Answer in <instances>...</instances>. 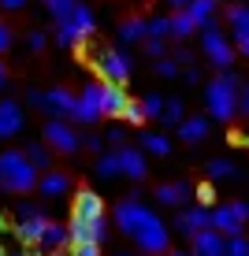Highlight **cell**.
Masks as SVG:
<instances>
[{
  "label": "cell",
  "mask_w": 249,
  "mask_h": 256,
  "mask_svg": "<svg viewBox=\"0 0 249 256\" xmlns=\"http://www.w3.org/2000/svg\"><path fill=\"white\" fill-rule=\"evenodd\" d=\"M138 148H141V152H153V156H167V152H171V138L156 134V130H145L141 141H138Z\"/></svg>",
  "instance_id": "cell-23"
},
{
  "label": "cell",
  "mask_w": 249,
  "mask_h": 256,
  "mask_svg": "<svg viewBox=\"0 0 249 256\" xmlns=\"http://www.w3.org/2000/svg\"><path fill=\"white\" fill-rule=\"evenodd\" d=\"M201 52H204V60H208V64L216 67V70L234 67L238 52H234V45H230L227 30L219 26V19H212V22H204V26H201Z\"/></svg>",
  "instance_id": "cell-4"
},
{
  "label": "cell",
  "mask_w": 249,
  "mask_h": 256,
  "mask_svg": "<svg viewBox=\"0 0 249 256\" xmlns=\"http://www.w3.org/2000/svg\"><path fill=\"white\" fill-rule=\"evenodd\" d=\"M115 226L127 238H134V245L149 256H164L171 249V230H167V223L153 208L141 204L138 197H127V200L115 204Z\"/></svg>",
  "instance_id": "cell-1"
},
{
  "label": "cell",
  "mask_w": 249,
  "mask_h": 256,
  "mask_svg": "<svg viewBox=\"0 0 249 256\" xmlns=\"http://www.w3.org/2000/svg\"><path fill=\"white\" fill-rule=\"evenodd\" d=\"M115 256H130V252H115Z\"/></svg>",
  "instance_id": "cell-52"
},
{
  "label": "cell",
  "mask_w": 249,
  "mask_h": 256,
  "mask_svg": "<svg viewBox=\"0 0 249 256\" xmlns=\"http://www.w3.org/2000/svg\"><path fill=\"white\" fill-rule=\"evenodd\" d=\"M97 178H104V182L123 178V174H119V156H115V148H108V152L97 156Z\"/></svg>",
  "instance_id": "cell-27"
},
{
  "label": "cell",
  "mask_w": 249,
  "mask_h": 256,
  "mask_svg": "<svg viewBox=\"0 0 249 256\" xmlns=\"http://www.w3.org/2000/svg\"><path fill=\"white\" fill-rule=\"evenodd\" d=\"M0 90H8V67L0 64Z\"/></svg>",
  "instance_id": "cell-48"
},
{
  "label": "cell",
  "mask_w": 249,
  "mask_h": 256,
  "mask_svg": "<svg viewBox=\"0 0 249 256\" xmlns=\"http://www.w3.org/2000/svg\"><path fill=\"white\" fill-rule=\"evenodd\" d=\"M101 82V78H97ZM97 96H101V116H108V119H119L123 116V108H127V90L123 86H115V82H101V90H97Z\"/></svg>",
  "instance_id": "cell-16"
},
{
  "label": "cell",
  "mask_w": 249,
  "mask_h": 256,
  "mask_svg": "<svg viewBox=\"0 0 249 256\" xmlns=\"http://www.w3.org/2000/svg\"><path fill=\"white\" fill-rule=\"evenodd\" d=\"M93 67H97V74H101V82H115V86H127L130 70H134V64H130V56L123 48H97Z\"/></svg>",
  "instance_id": "cell-8"
},
{
  "label": "cell",
  "mask_w": 249,
  "mask_h": 256,
  "mask_svg": "<svg viewBox=\"0 0 249 256\" xmlns=\"http://www.w3.org/2000/svg\"><path fill=\"white\" fill-rule=\"evenodd\" d=\"M145 38H171V19L167 15H153V19H145Z\"/></svg>",
  "instance_id": "cell-31"
},
{
  "label": "cell",
  "mask_w": 249,
  "mask_h": 256,
  "mask_svg": "<svg viewBox=\"0 0 249 256\" xmlns=\"http://www.w3.org/2000/svg\"><path fill=\"white\" fill-rule=\"evenodd\" d=\"M164 4H167V8H171V12H182V8H186V4H190V0H164Z\"/></svg>",
  "instance_id": "cell-47"
},
{
  "label": "cell",
  "mask_w": 249,
  "mask_h": 256,
  "mask_svg": "<svg viewBox=\"0 0 249 256\" xmlns=\"http://www.w3.org/2000/svg\"><path fill=\"white\" fill-rule=\"evenodd\" d=\"M238 116H249V82L238 86Z\"/></svg>",
  "instance_id": "cell-43"
},
{
  "label": "cell",
  "mask_w": 249,
  "mask_h": 256,
  "mask_svg": "<svg viewBox=\"0 0 249 256\" xmlns=\"http://www.w3.org/2000/svg\"><path fill=\"white\" fill-rule=\"evenodd\" d=\"M23 126H26V112H23V104H19V100H12V96H0V141L23 134Z\"/></svg>",
  "instance_id": "cell-13"
},
{
  "label": "cell",
  "mask_w": 249,
  "mask_h": 256,
  "mask_svg": "<svg viewBox=\"0 0 249 256\" xmlns=\"http://www.w3.org/2000/svg\"><path fill=\"white\" fill-rule=\"evenodd\" d=\"M182 82H186V86H201V67H197V64L182 67Z\"/></svg>",
  "instance_id": "cell-42"
},
{
  "label": "cell",
  "mask_w": 249,
  "mask_h": 256,
  "mask_svg": "<svg viewBox=\"0 0 249 256\" xmlns=\"http://www.w3.org/2000/svg\"><path fill=\"white\" fill-rule=\"evenodd\" d=\"M223 19H227V26H223V30H227L230 45H234V52L249 60V4H242V0L227 4Z\"/></svg>",
  "instance_id": "cell-10"
},
{
  "label": "cell",
  "mask_w": 249,
  "mask_h": 256,
  "mask_svg": "<svg viewBox=\"0 0 249 256\" xmlns=\"http://www.w3.org/2000/svg\"><path fill=\"white\" fill-rule=\"evenodd\" d=\"M141 45H145V52H149L153 60H164V56H167V41H164V38H145Z\"/></svg>",
  "instance_id": "cell-37"
},
{
  "label": "cell",
  "mask_w": 249,
  "mask_h": 256,
  "mask_svg": "<svg viewBox=\"0 0 249 256\" xmlns=\"http://www.w3.org/2000/svg\"><path fill=\"white\" fill-rule=\"evenodd\" d=\"M182 12L190 15V19L197 22V30H201L204 22H212V19H216V12H219V0H190V4H186Z\"/></svg>",
  "instance_id": "cell-21"
},
{
  "label": "cell",
  "mask_w": 249,
  "mask_h": 256,
  "mask_svg": "<svg viewBox=\"0 0 249 256\" xmlns=\"http://www.w3.org/2000/svg\"><path fill=\"white\" fill-rule=\"evenodd\" d=\"M208 226V208L201 204H182L179 216H175V230H179L182 238H193L197 230H204Z\"/></svg>",
  "instance_id": "cell-17"
},
{
  "label": "cell",
  "mask_w": 249,
  "mask_h": 256,
  "mask_svg": "<svg viewBox=\"0 0 249 256\" xmlns=\"http://www.w3.org/2000/svg\"><path fill=\"white\" fill-rule=\"evenodd\" d=\"M38 245H45V249H64V245H71L67 226H64V223H45V230H41Z\"/></svg>",
  "instance_id": "cell-24"
},
{
  "label": "cell",
  "mask_w": 249,
  "mask_h": 256,
  "mask_svg": "<svg viewBox=\"0 0 249 256\" xmlns=\"http://www.w3.org/2000/svg\"><path fill=\"white\" fill-rule=\"evenodd\" d=\"M141 112H145V119H160V112H164V96H160V93H145V96H141Z\"/></svg>",
  "instance_id": "cell-32"
},
{
  "label": "cell",
  "mask_w": 249,
  "mask_h": 256,
  "mask_svg": "<svg viewBox=\"0 0 249 256\" xmlns=\"http://www.w3.org/2000/svg\"><path fill=\"white\" fill-rule=\"evenodd\" d=\"M164 256H190V252H182V249H167Z\"/></svg>",
  "instance_id": "cell-49"
},
{
  "label": "cell",
  "mask_w": 249,
  "mask_h": 256,
  "mask_svg": "<svg viewBox=\"0 0 249 256\" xmlns=\"http://www.w3.org/2000/svg\"><path fill=\"white\" fill-rule=\"evenodd\" d=\"M193 200H197L201 208H212V204H216V190H212V182H201V186H193Z\"/></svg>",
  "instance_id": "cell-34"
},
{
  "label": "cell",
  "mask_w": 249,
  "mask_h": 256,
  "mask_svg": "<svg viewBox=\"0 0 249 256\" xmlns=\"http://www.w3.org/2000/svg\"><path fill=\"white\" fill-rule=\"evenodd\" d=\"M38 167L26 160L23 148H8V152H0V190L8 193H30L38 190Z\"/></svg>",
  "instance_id": "cell-3"
},
{
  "label": "cell",
  "mask_w": 249,
  "mask_h": 256,
  "mask_svg": "<svg viewBox=\"0 0 249 256\" xmlns=\"http://www.w3.org/2000/svg\"><path fill=\"white\" fill-rule=\"evenodd\" d=\"M223 256H249V238H227V252Z\"/></svg>",
  "instance_id": "cell-39"
},
{
  "label": "cell",
  "mask_w": 249,
  "mask_h": 256,
  "mask_svg": "<svg viewBox=\"0 0 249 256\" xmlns=\"http://www.w3.org/2000/svg\"><path fill=\"white\" fill-rule=\"evenodd\" d=\"M145 41V19H123L119 22V45H141Z\"/></svg>",
  "instance_id": "cell-25"
},
{
  "label": "cell",
  "mask_w": 249,
  "mask_h": 256,
  "mask_svg": "<svg viewBox=\"0 0 249 256\" xmlns=\"http://www.w3.org/2000/svg\"><path fill=\"white\" fill-rule=\"evenodd\" d=\"M238 86L242 78L234 70H216V78L204 82V108H208V119H219V122H234L238 116Z\"/></svg>",
  "instance_id": "cell-2"
},
{
  "label": "cell",
  "mask_w": 249,
  "mask_h": 256,
  "mask_svg": "<svg viewBox=\"0 0 249 256\" xmlns=\"http://www.w3.org/2000/svg\"><path fill=\"white\" fill-rule=\"evenodd\" d=\"M26 160H30L38 171H52V148L45 145V141H30V145H23Z\"/></svg>",
  "instance_id": "cell-22"
},
{
  "label": "cell",
  "mask_w": 249,
  "mask_h": 256,
  "mask_svg": "<svg viewBox=\"0 0 249 256\" xmlns=\"http://www.w3.org/2000/svg\"><path fill=\"white\" fill-rule=\"evenodd\" d=\"M127 126H141L145 122V112H141V100H127V108H123V116H119Z\"/></svg>",
  "instance_id": "cell-33"
},
{
  "label": "cell",
  "mask_w": 249,
  "mask_h": 256,
  "mask_svg": "<svg viewBox=\"0 0 249 256\" xmlns=\"http://www.w3.org/2000/svg\"><path fill=\"white\" fill-rule=\"evenodd\" d=\"M71 256H104L97 242H71Z\"/></svg>",
  "instance_id": "cell-38"
},
{
  "label": "cell",
  "mask_w": 249,
  "mask_h": 256,
  "mask_svg": "<svg viewBox=\"0 0 249 256\" xmlns=\"http://www.w3.org/2000/svg\"><path fill=\"white\" fill-rule=\"evenodd\" d=\"M238 141H245V145H249V130H245V134H238Z\"/></svg>",
  "instance_id": "cell-51"
},
{
  "label": "cell",
  "mask_w": 249,
  "mask_h": 256,
  "mask_svg": "<svg viewBox=\"0 0 249 256\" xmlns=\"http://www.w3.org/2000/svg\"><path fill=\"white\" fill-rule=\"evenodd\" d=\"M227 252V238L212 226H204L190 238V256H223Z\"/></svg>",
  "instance_id": "cell-15"
},
{
  "label": "cell",
  "mask_w": 249,
  "mask_h": 256,
  "mask_svg": "<svg viewBox=\"0 0 249 256\" xmlns=\"http://www.w3.org/2000/svg\"><path fill=\"white\" fill-rule=\"evenodd\" d=\"M171 60H175L179 67H190V64H193V52L186 48V45H179V48H175V56H171Z\"/></svg>",
  "instance_id": "cell-45"
},
{
  "label": "cell",
  "mask_w": 249,
  "mask_h": 256,
  "mask_svg": "<svg viewBox=\"0 0 249 256\" xmlns=\"http://www.w3.org/2000/svg\"><path fill=\"white\" fill-rule=\"evenodd\" d=\"M156 204H164V208L193 204V186L190 182H164V186H156Z\"/></svg>",
  "instance_id": "cell-18"
},
{
  "label": "cell",
  "mask_w": 249,
  "mask_h": 256,
  "mask_svg": "<svg viewBox=\"0 0 249 256\" xmlns=\"http://www.w3.org/2000/svg\"><path fill=\"white\" fill-rule=\"evenodd\" d=\"M93 30H97V15L86 4H78L64 22H56V45L60 48H78L93 38Z\"/></svg>",
  "instance_id": "cell-5"
},
{
  "label": "cell",
  "mask_w": 249,
  "mask_h": 256,
  "mask_svg": "<svg viewBox=\"0 0 249 256\" xmlns=\"http://www.w3.org/2000/svg\"><path fill=\"white\" fill-rule=\"evenodd\" d=\"M182 119H186V104L179 100V96H164V112H160L156 122H164V126H179Z\"/></svg>",
  "instance_id": "cell-28"
},
{
  "label": "cell",
  "mask_w": 249,
  "mask_h": 256,
  "mask_svg": "<svg viewBox=\"0 0 249 256\" xmlns=\"http://www.w3.org/2000/svg\"><path fill=\"white\" fill-rule=\"evenodd\" d=\"M153 70H156L160 78H179V70H182V67L175 64L171 56H164V60H156V67H153Z\"/></svg>",
  "instance_id": "cell-36"
},
{
  "label": "cell",
  "mask_w": 249,
  "mask_h": 256,
  "mask_svg": "<svg viewBox=\"0 0 249 256\" xmlns=\"http://www.w3.org/2000/svg\"><path fill=\"white\" fill-rule=\"evenodd\" d=\"M26 104L38 112H45L49 119H71V112H75V93L71 90H34L26 93Z\"/></svg>",
  "instance_id": "cell-7"
},
{
  "label": "cell",
  "mask_w": 249,
  "mask_h": 256,
  "mask_svg": "<svg viewBox=\"0 0 249 256\" xmlns=\"http://www.w3.org/2000/svg\"><path fill=\"white\" fill-rule=\"evenodd\" d=\"M208 178H212V182H230V178H238V164L227 160V156H216V160H208Z\"/></svg>",
  "instance_id": "cell-26"
},
{
  "label": "cell",
  "mask_w": 249,
  "mask_h": 256,
  "mask_svg": "<svg viewBox=\"0 0 249 256\" xmlns=\"http://www.w3.org/2000/svg\"><path fill=\"white\" fill-rule=\"evenodd\" d=\"M26 0H0V12H23Z\"/></svg>",
  "instance_id": "cell-46"
},
{
  "label": "cell",
  "mask_w": 249,
  "mask_h": 256,
  "mask_svg": "<svg viewBox=\"0 0 249 256\" xmlns=\"http://www.w3.org/2000/svg\"><path fill=\"white\" fill-rule=\"evenodd\" d=\"M12 41H15V38H12V26H8L4 19H0V56H4V52L12 48Z\"/></svg>",
  "instance_id": "cell-44"
},
{
  "label": "cell",
  "mask_w": 249,
  "mask_h": 256,
  "mask_svg": "<svg viewBox=\"0 0 249 256\" xmlns=\"http://www.w3.org/2000/svg\"><path fill=\"white\" fill-rule=\"evenodd\" d=\"M78 4H82V0H45V12L52 15V22H64Z\"/></svg>",
  "instance_id": "cell-30"
},
{
  "label": "cell",
  "mask_w": 249,
  "mask_h": 256,
  "mask_svg": "<svg viewBox=\"0 0 249 256\" xmlns=\"http://www.w3.org/2000/svg\"><path fill=\"white\" fill-rule=\"evenodd\" d=\"M45 45H49V34L45 30H30V34H26V48H30V52H41Z\"/></svg>",
  "instance_id": "cell-40"
},
{
  "label": "cell",
  "mask_w": 249,
  "mask_h": 256,
  "mask_svg": "<svg viewBox=\"0 0 249 256\" xmlns=\"http://www.w3.org/2000/svg\"><path fill=\"white\" fill-rule=\"evenodd\" d=\"M245 223H249V204L245 200H230V204H212L208 208V226L219 230L223 238H238Z\"/></svg>",
  "instance_id": "cell-6"
},
{
  "label": "cell",
  "mask_w": 249,
  "mask_h": 256,
  "mask_svg": "<svg viewBox=\"0 0 249 256\" xmlns=\"http://www.w3.org/2000/svg\"><path fill=\"white\" fill-rule=\"evenodd\" d=\"M71 219L75 223H82L86 230L97 223V219H104V200L97 190H78L75 193V208H71Z\"/></svg>",
  "instance_id": "cell-12"
},
{
  "label": "cell",
  "mask_w": 249,
  "mask_h": 256,
  "mask_svg": "<svg viewBox=\"0 0 249 256\" xmlns=\"http://www.w3.org/2000/svg\"><path fill=\"white\" fill-rule=\"evenodd\" d=\"M115 156H119V174L123 178H130V182H141L145 178V152L141 148H134V145H119L115 148Z\"/></svg>",
  "instance_id": "cell-14"
},
{
  "label": "cell",
  "mask_w": 249,
  "mask_h": 256,
  "mask_svg": "<svg viewBox=\"0 0 249 256\" xmlns=\"http://www.w3.org/2000/svg\"><path fill=\"white\" fill-rule=\"evenodd\" d=\"M45 145L60 156H75L82 148V134L67 119H45Z\"/></svg>",
  "instance_id": "cell-11"
},
{
  "label": "cell",
  "mask_w": 249,
  "mask_h": 256,
  "mask_svg": "<svg viewBox=\"0 0 249 256\" xmlns=\"http://www.w3.org/2000/svg\"><path fill=\"white\" fill-rule=\"evenodd\" d=\"M104 145H112V148H119V145H127V122H115V126L104 134Z\"/></svg>",
  "instance_id": "cell-35"
},
{
  "label": "cell",
  "mask_w": 249,
  "mask_h": 256,
  "mask_svg": "<svg viewBox=\"0 0 249 256\" xmlns=\"http://www.w3.org/2000/svg\"><path fill=\"white\" fill-rule=\"evenodd\" d=\"M71 174H64V171H45V174H38V193L45 200H56V197H67L71 193Z\"/></svg>",
  "instance_id": "cell-19"
},
{
  "label": "cell",
  "mask_w": 249,
  "mask_h": 256,
  "mask_svg": "<svg viewBox=\"0 0 249 256\" xmlns=\"http://www.w3.org/2000/svg\"><path fill=\"white\" fill-rule=\"evenodd\" d=\"M4 256H30V252H23V249H15V252H4Z\"/></svg>",
  "instance_id": "cell-50"
},
{
  "label": "cell",
  "mask_w": 249,
  "mask_h": 256,
  "mask_svg": "<svg viewBox=\"0 0 249 256\" xmlns=\"http://www.w3.org/2000/svg\"><path fill=\"white\" fill-rule=\"evenodd\" d=\"M167 19H171V38H175V41H186V38H193V34H197V22H193L186 12H171Z\"/></svg>",
  "instance_id": "cell-29"
},
{
  "label": "cell",
  "mask_w": 249,
  "mask_h": 256,
  "mask_svg": "<svg viewBox=\"0 0 249 256\" xmlns=\"http://www.w3.org/2000/svg\"><path fill=\"white\" fill-rule=\"evenodd\" d=\"M45 223H49V216H45L41 204H30V200H19V204H15V234H19V242L38 245Z\"/></svg>",
  "instance_id": "cell-9"
},
{
  "label": "cell",
  "mask_w": 249,
  "mask_h": 256,
  "mask_svg": "<svg viewBox=\"0 0 249 256\" xmlns=\"http://www.w3.org/2000/svg\"><path fill=\"white\" fill-rule=\"evenodd\" d=\"M82 148H90V152L101 156L104 148H108V145H104V134H82Z\"/></svg>",
  "instance_id": "cell-41"
},
{
  "label": "cell",
  "mask_w": 249,
  "mask_h": 256,
  "mask_svg": "<svg viewBox=\"0 0 249 256\" xmlns=\"http://www.w3.org/2000/svg\"><path fill=\"white\" fill-rule=\"evenodd\" d=\"M208 116H186L182 122H179V138L186 141V145H197V141H204L208 138Z\"/></svg>",
  "instance_id": "cell-20"
}]
</instances>
